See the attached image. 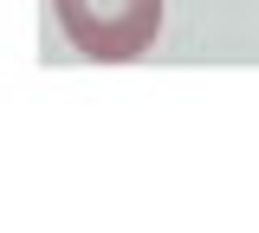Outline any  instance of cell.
<instances>
[{
  "instance_id": "1",
  "label": "cell",
  "mask_w": 259,
  "mask_h": 233,
  "mask_svg": "<svg viewBox=\"0 0 259 233\" xmlns=\"http://www.w3.org/2000/svg\"><path fill=\"white\" fill-rule=\"evenodd\" d=\"M52 13L71 52H84L97 65H130L162 33V0H52Z\"/></svg>"
}]
</instances>
